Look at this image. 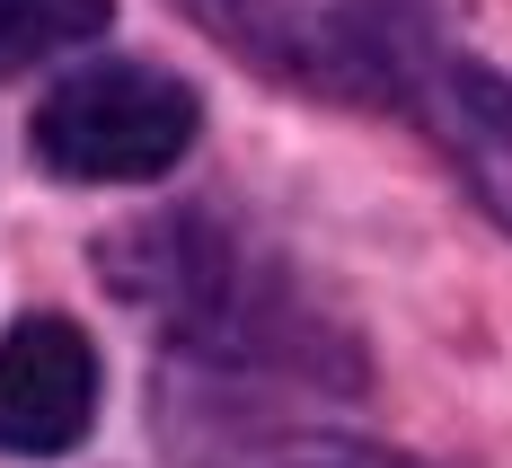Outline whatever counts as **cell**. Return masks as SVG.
I'll return each mask as SVG.
<instances>
[{"instance_id":"6da1fadb","label":"cell","mask_w":512,"mask_h":468,"mask_svg":"<svg viewBox=\"0 0 512 468\" xmlns=\"http://www.w3.org/2000/svg\"><path fill=\"white\" fill-rule=\"evenodd\" d=\"M195 133H204V98L177 71L89 62V71L45 89L36 124H27V151L62 186H142V177H168L195 151Z\"/></svg>"},{"instance_id":"7a4b0ae2","label":"cell","mask_w":512,"mask_h":468,"mask_svg":"<svg viewBox=\"0 0 512 468\" xmlns=\"http://www.w3.org/2000/svg\"><path fill=\"white\" fill-rule=\"evenodd\" d=\"M98 424V345L80 318L27 310L0 336V451L9 460H62Z\"/></svg>"},{"instance_id":"3957f363","label":"cell","mask_w":512,"mask_h":468,"mask_svg":"<svg viewBox=\"0 0 512 468\" xmlns=\"http://www.w3.org/2000/svg\"><path fill=\"white\" fill-rule=\"evenodd\" d=\"M407 89L433 106V133H442V151L460 159L468 195L495 212L512 230V80L504 71H486V62H424L407 71Z\"/></svg>"},{"instance_id":"277c9868","label":"cell","mask_w":512,"mask_h":468,"mask_svg":"<svg viewBox=\"0 0 512 468\" xmlns=\"http://www.w3.org/2000/svg\"><path fill=\"white\" fill-rule=\"evenodd\" d=\"M106 18H115V0H0V80L106 36Z\"/></svg>"},{"instance_id":"5b68a950","label":"cell","mask_w":512,"mask_h":468,"mask_svg":"<svg viewBox=\"0 0 512 468\" xmlns=\"http://www.w3.org/2000/svg\"><path fill=\"white\" fill-rule=\"evenodd\" d=\"M371 18H398V9H424V0H362Z\"/></svg>"}]
</instances>
